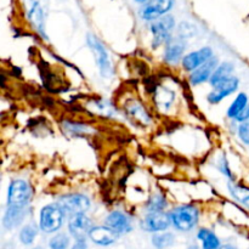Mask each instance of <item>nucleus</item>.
Instances as JSON below:
<instances>
[{
    "label": "nucleus",
    "mask_w": 249,
    "mask_h": 249,
    "mask_svg": "<svg viewBox=\"0 0 249 249\" xmlns=\"http://www.w3.org/2000/svg\"><path fill=\"white\" fill-rule=\"evenodd\" d=\"M199 213L195 206H180L170 213L172 224L180 231H190L198 223Z\"/></svg>",
    "instance_id": "nucleus-1"
},
{
    "label": "nucleus",
    "mask_w": 249,
    "mask_h": 249,
    "mask_svg": "<svg viewBox=\"0 0 249 249\" xmlns=\"http://www.w3.org/2000/svg\"><path fill=\"white\" fill-rule=\"evenodd\" d=\"M65 214V211L57 203L45 206L40 212V220H39L40 229L46 233L56 232L62 226Z\"/></svg>",
    "instance_id": "nucleus-2"
},
{
    "label": "nucleus",
    "mask_w": 249,
    "mask_h": 249,
    "mask_svg": "<svg viewBox=\"0 0 249 249\" xmlns=\"http://www.w3.org/2000/svg\"><path fill=\"white\" fill-rule=\"evenodd\" d=\"M32 198V189L24 180H14L7 191V207L27 208Z\"/></svg>",
    "instance_id": "nucleus-3"
},
{
    "label": "nucleus",
    "mask_w": 249,
    "mask_h": 249,
    "mask_svg": "<svg viewBox=\"0 0 249 249\" xmlns=\"http://www.w3.org/2000/svg\"><path fill=\"white\" fill-rule=\"evenodd\" d=\"M88 44H89L90 49L94 53L95 57H96V63L99 66L100 73L104 78H109L113 73V67H112L111 58H109L108 53H107L106 48H105L104 44L94 36L92 34L88 36Z\"/></svg>",
    "instance_id": "nucleus-4"
},
{
    "label": "nucleus",
    "mask_w": 249,
    "mask_h": 249,
    "mask_svg": "<svg viewBox=\"0 0 249 249\" xmlns=\"http://www.w3.org/2000/svg\"><path fill=\"white\" fill-rule=\"evenodd\" d=\"M175 27V21L173 16L165 15L160 18L156 19L151 24V32L153 34V46H160L163 43H169L172 39V31Z\"/></svg>",
    "instance_id": "nucleus-5"
},
{
    "label": "nucleus",
    "mask_w": 249,
    "mask_h": 249,
    "mask_svg": "<svg viewBox=\"0 0 249 249\" xmlns=\"http://www.w3.org/2000/svg\"><path fill=\"white\" fill-rule=\"evenodd\" d=\"M175 0H150L140 10V17L145 21H156L173 9Z\"/></svg>",
    "instance_id": "nucleus-6"
},
{
    "label": "nucleus",
    "mask_w": 249,
    "mask_h": 249,
    "mask_svg": "<svg viewBox=\"0 0 249 249\" xmlns=\"http://www.w3.org/2000/svg\"><path fill=\"white\" fill-rule=\"evenodd\" d=\"M57 204L65 211V213H70L74 216L78 214H84L90 208V199L84 195L72 194L61 197Z\"/></svg>",
    "instance_id": "nucleus-7"
},
{
    "label": "nucleus",
    "mask_w": 249,
    "mask_h": 249,
    "mask_svg": "<svg viewBox=\"0 0 249 249\" xmlns=\"http://www.w3.org/2000/svg\"><path fill=\"white\" fill-rule=\"evenodd\" d=\"M172 219L170 215L163 213V212H153L146 215L142 221V229L150 232H160L165 231L169 228Z\"/></svg>",
    "instance_id": "nucleus-8"
},
{
    "label": "nucleus",
    "mask_w": 249,
    "mask_h": 249,
    "mask_svg": "<svg viewBox=\"0 0 249 249\" xmlns=\"http://www.w3.org/2000/svg\"><path fill=\"white\" fill-rule=\"evenodd\" d=\"M213 58V51L211 48H202L194 51L182 58V65L186 71H196L202 65L207 63Z\"/></svg>",
    "instance_id": "nucleus-9"
},
{
    "label": "nucleus",
    "mask_w": 249,
    "mask_h": 249,
    "mask_svg": "<svg viewBox=\"0 0 249 249\" xmlns=\"http://www.w3.org/2000/svg\"><path fill=\"white\" fill-rule=\"evenodd\" d=\"M238 88V79L236 77H231L224 82L219 83L214 87V90L208 95V101L211 104H218L221 100L228 97L232 92H235Z\"/></svg>",
    "instance_id": "nucleus-10"
},
{
    "label": "nucleus",
    "mask_w": 249,
    "mask_h": 249,
    "mask_svg": "<svg viewBox=\"0 0 249 249\" xmlns=\"http://www.w3.org/2000/svg\"><path fill=\"white\" fill-rule=\"evenodd\" d=\"M91 229V220L85 214L74 215L68 224V230L75 240H85Z\"/></svg>",
    "instance_id": "nucleus-11"
},
{
    "label": "nucleus",
    "mask_w": 249,
    "mask_h": 249,
    "mask_svg": "<svg viewBox=\"0 0 249 249\" xmlns=\"http://www.w3.org/2000/svg\"><path fill=\"white\" fill-rule=\"evenodd\" d=\"M27 17H28V21L31 22L32 26L34 27V29L44 39H46L45 16H44V11L41 9L40 4L36 0H32L31 1V5H29L28 10H27Z\"/></svg>",
    "instance_id": "nucleus-12"
},
{
    "label": "nucleus",
    "mask_w": 249,
    "mask_h": 249,
    "mask_svg": "<svg viewBox=\"0 0 249 249\" xmlns=\"http://www.w3.org/2000/svg\"><path fill=\"white\" fill-rule=\"evenodd\" d=\"M89 237L95 245L99 246H111L118 238V233L114 232L108 226H96L92 228L89 232Z\"/></svg>",
    "instance_id": "nucleus-13"
},
{
    "label": "nucleus",
    "mask_w": 249,
    "mask_h": 249,
    "mask_svg": "<svg viewBox=\"0 0 249 249\" xmlns=\"http://www.w3.org/2000/svg\"><path fill=\"white\" fill-rule=\"evenodd\" d=\"M106 225L117 233H126L131 231L130 219L122 212H113L106 218Z\"/></svg>",
    "instance_id": "nucleus-14"
},
{
    "label": "nucleus",
    "mask_w": 249,
    "mask_h": 249,
    "mask_svg": "<svg viewBox=\"0 0 249 249\" xmlns=\"http://www.w3.org/2000/svg\"><path fill=\"white\" fill-rule=\"evenodd\" d=\"M216 65H218V60H216V58H212L211 61H208V62L202 65L201 67L197 68L196 71L192 72L191 77H190V82L194 85H197L201 84V83L207 82L208 79L211 80L212 75H213V73L215 72V70L218 68Z\"/></svg>",
    "instance_id": "nucleus-15"
},
{
    "label": "nucleus",
    "mask_w": 249,
    "mask_h": 249,
    "mask_svg": "<svg viewBox=\"0 0 249 249\" xmlns=\"http://www.w3.org/2000/svg\"><path fill=\"white\" fill-rule=\"evenodd\" d=\"M185 51V43L181 38L172 39V40L168 43L167 49H165L164 53V60L168 63H178L181 60L182 55H184Z\"/></svg>",
    "instance_id": "nucleus-16"
},
{
    "label": "nucleus",
    "mask_w": 249,
    "mask_h": 249,
    "mask_svg": "<svg viewBox=\"0 0 249 249\" xmlns=\"http://www.w3.org/2000/svg\"><path fill=\"white\" fill-rule=\"evenodd\" d=\"M27 208H15V207H7L6 213L4 215V224L5 229L11 230V229L17 228L19 224L23 221L24 216H26Z\"/></svg>",
    "instance_id": "nucleus-17"
},
{
    "label": "nucleus",
    "mask_w": 249,
    "mask_h": 249,
    "mask_svg": "<svg viewBox=\"0 0 249 249\" xmlns=\"http://www.w3.org/2000/svg\"><path fill=\"white\" fill-rule=\"evenodd\" d=\"M233 72V65L230 62H224L219 66L215 70V72L213 73L211 78V84L213 87L218 85L219 83L224 82V80L231 78V73Z\"/></svg>",
    "instance_id": "nucleus-18"
},
{
    "label": "nucleus",
    "mask_w": 249,
    "mask_h": 249,
    "mask_svg": "<svg viewBox=\"0 0 249 249\" xmlns=\"http://www.w3.org/2000/svg\"><path fill=\"white\" fill-rule=\"evenodd\" d=\"M198 238L203 243V249H219L220 248V241L216 237L215 233L209 231L208 229H202L198 232Z\"/></svg>",
    "instance_id": "nucleus-19"
},
{
    "label": "nucleus",
    "mask_w": 249,
    "mask_h": 249,
    "mask_svg": "<svg viewBox=\"0 0 249 249\" xmlns=\"http://www.w3.org/2000/svg\"><path fill=\"white\" fill-rule=\"evenodd\" d=\"M248 105V97L246 94H240L237 97H236L235 101L232 102V105L230 106L228 111V116L230 118H237L241 113L246 109Z\"/></svg>",
    "instance_id": "nucleus-20"
},
{
    "label": "nucleus",
    "mask_w": 249,
    "mask_h": 249,
    "mask_svg": "<svg viewBox=\"0 0 249 249\" xmlns=\"http://www.w3.org/2000/svg\"><path fill=\"white\" fill-rule=\"evenodd\" d=\"M155 101L160 108H168L174 101V92L167 88H160L155 95Z\"/></svg>",
    "instance_id": "nucleus-21"
},
{
    "label": "nucleus",
    "mask_w": 249,
    "mask_h": 249,
    "mask_svg": "<svg viewBox=\"0 0 249 249\" xmlns=\"http://www.w3.org/2000/svg\"><path fill=\"white\" fill-rule=\"evenodd\" d=\"M229 190H230L232 197H235L240 203L249 208V189L231 182V184H229Z\"/></svg>",
    "instance_id": "nucleus-22"
},
{
    "label": "nucleus",
    "mask_w": 249,
    "mask_h": 249,
    "mask_svg": "<svg viewBox=\"0 0 249 249\" xmlns=\"http://www.w3.org/2000/svg\"><path fill=\"white\" fill-rule=\"evenodd\" d=\"M128 111L130 113L131 117L136 119L139 122H142V123H148L150 122V117L148 113L146 112V109L143 108V106L139 102H133V104L128 105Z\"/></svg>",
    "instance_id": "nucleus-23"
},
{
    "label": "nucleus",
    "mask_w": 249,
    "mask_h": 249,
    "mask_svg": "<svg viewBox=\"0 0 249 249\" xmlns=\"http://www.w3.org/2000/svg\"><path fill=\"white\" fill-rule=\"evenodd\" d=\"M174 235L169 232L164 233H157L152 237V243L156 248L158 249H165L174 243Z\"/></svg>",
    "instance_id": "nucleus-24"
},
{
    "label": "nucleus",
    "mask_w": 249,
    "mask_h": 249,
    "mask_svg": "<svg viewBox=\"0 0 249 249\" xmlns=\"http://www.w3.org/2000/svg\"><path fill=\"white\" fill-rule=\"evenodd\" d=\"M165 207H167V199L162 195H155L147 203V209L151 213H153V212H162Z\"/></svg>",
    "instance_id": "nucleus-25"
},
{
    "label": "nucleus",
    "mask_w": 249,
    "mask_h": 249,
    "mask_svg": "<svg viewBox=\"0 0 249 249\" xmlns=\"http://www.w3.org/2000/svg\"><path fill=\"white\" fill-rule=\"evenodd\" d=\"M36 229L32 225H27L24 226V228L21 230V232H19V241L26 246L32 245L34 238H36Z\"/></svg>",
    "instance_id": "nucleus-26"
},
{
    "label": "nucleus",
    "mask_w": 249,
    "mask_h": 249,
    "mask_svg": "<svg viewBox=\"0 0 249 249\" xmlns=\"http://www.w3.org/2000/svg\"><path fill=\"white\" fill-rule=\"evenodd\" d=\"M68 246H70V237L65 233H58L50 241L51 249H67Z\"/></svg>",
    "instance_id": "nucleus-27"
},
{
    "label": "nucleus",
    "mask_w": 249,
    "mask_h": 249,
    "mask_svg": "<svg viewBox=\"0 0 249 249\" xmlns=\"http://www.w3.org/2000/svg\"><path fill=\"white\" fill-rule=\"evenodd\" d=\"M196 34V27L192 26L189 22H182L179 26V36L181 39L190 38V36Z\"/></svg>",
    "instance_id": "nucleus-28"
},
{
    "label": "nucleus",
    "mask_w": 249,
    "mask_h": 249,
    "mask_svg": "<svg viewBox=\"0 0 249 249\" xmlns=\"http://www.w3.org/2000/svg\"><path fill=\"white\" fill-rule=\"evenodd\" d=\"M238 134H240V138L243 142H246L249 145V122H245L238 129Z\"/></svg>",
    "instance_id": "nucleus-29"
},
{
    "label": "nucleus",
    "mask_w": 249,
    "mask_h": 249,
    "mask_svg": "<svg viewBox=\"0 0 249 249\" xmlns=\"http://www.w3.org/2000/svg\"><path fill=\"white\" fill-rule=\"evenodd\" d=\"M236 119L240 122H243V123H245V122H249V104L247 105V107H246L245 111H243L242 113H241Z\"/></svg>",
    "instance_id": "nucleus-30"
},
{
    "label": "nucleus",
    "mask_w": 249,
    "mask_h": 249,
    "mask_svg": "<svg viewBox=\"0 0 249 249\" xmlns=\"http://www.w3.org/2000/svg\"><path fill=\"white\" fill-rule=\"evenodd\" d=\"M221 172L226 175V177H231V172L229 169L228 162H226L225 158H223V162H221Z\"/></svg>",
    "instance_id": "nucleus-31"
},
{
    "label": "nucleus",
    "mask_w": 249,
    "mask_h": 249,
    "mask_svg": "<svg viewBox=\"0 0 249 249\" xmlns=\"http://www.w3.org/2000/svg\"><path fill=\"white\" fill-rule=\"evenodd\" d=\"M71 249H87V242H85V240H77L74 246Z\"/></svg>",
    "instance_id": "nucleus-32"
},
{
    "label": "nucleus",
    "mask_w": 249,
    "mask_h": 249,
    "mask_svg": "<svg viewBox=\"0 0 249 249\" xmlns=\"http://www.w3.org/2000/svg\"><path fill=\"white\" fill-rule=\"evenodd\" d=\"M219 249H236L233 246H230V245H226V246H223V247H220Z\"/></svg>",
    "instance_id": "nucleus-33"
},
{
    "label": "nucleus",
    "mask_w": 249,
    "mask_h": 249,
    "mask_svg": "<svg viewBox=\"0 0 249 249\" xmlns=\"http://www.w3.org/2000/svg\"><path fill=\"white\" fill-rule=\"evenodd\" d=\"M136 2H140V4H146L147 1H150V0H135Z\"/></svg>",
    "instance_id": "nucleus-34"
},
{
    "label": "nucleus",
    "mask_w": 249,
    "mask_h": 249,
    "mask_svg": "<svg viewBox=\"0 0 249 249\" xmlns=\"http://www.w3.org/2000/svg\"><path fill=\"white\" fill-rule=\"evenodd\" d=\"M34 249H44V248H41V247H36V248H34Z\"/></svg>",
    "instance_id": "nucleus-35"
}]
</instances>
